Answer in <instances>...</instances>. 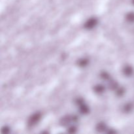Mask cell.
I'll list each match as a JSON object with an SVG mask.
<instances>
[{
  "label": "cell",
  "mask_w": 134,
  "mask_h": 134,
  "mask_svg": "<svg viewBox=\"0 0 134 134\" xmlns=\"http://www.w3.org/2000/svg\"><path fill=\"white\" fill-rule=\"evenodd\" d=\"M39 119V115H34V116L32 117V119H31V121H32L33 122H35L36 121H37V120Z\"/></svg>",
  "instance_id": "obj_2"
},
{
  "label": "cell",
  "mask_w": 134,
  "mask_h": 134,
  "mask_svg": "<svg viewBox=\"0 0 134 134\" xmlns=\"http://www.w3.org/2000/svg\"><path fill=\"white\" fill-rule=\"evenodd\" d=\"M96 20H90L88 22V23L86 24V27H88V28H91L93 26H95L96 24Z\"/></svg>",
  "instance_id": "obj_1"
}]
</instances>
